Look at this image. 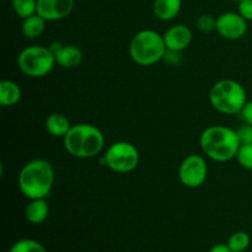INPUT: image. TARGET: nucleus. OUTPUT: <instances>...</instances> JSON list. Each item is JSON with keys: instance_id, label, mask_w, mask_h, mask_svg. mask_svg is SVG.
Masks as SVG:
<instances>
[{"instance_id": "nucleus-1", "label": "nucleus", "mask_w": 252, "mask_h": 252, "mask_svg": "<svg viewBox=\"0 0 252 252\" xmlns=\"http://www.w3.org/2000/svg\"><path fill=\"white\" fill-rule=\"evenodd\" d=\"M19 189L26 198H47L54 185V169L46 159H33L22 166Z\"/></svg>"}, {"instance_id": "nucleus-2", "label": "nucleus", "mask_w": 252, "mask_h": 252, "mask_svg": "<svg viewBox=\"0 0 252 252\" xmlns=\"http://www.w3.org/2000/svg\"><path fill=\"white\" fill-rule=\"evenodd\" d=\"M202 152L213 161L225 162L234 159L240 149L238 133L226 126H211L199 138Z\"/></svg>"}, {"instance_id": "nucleus-3", "label": "nucleus", "mask_w": 252, "mask_h": 252, "mask_svg": "<svg viewBox=\"0 0 252 252\" xmlns=\"http://www.w3.org/2000/svg\"><path fill=\"white\" fill-rule=\"evenodd\" d=\"M64 148L76 159H91L97 157L105 145V135L96 126L78 123L71 126L63 138Z\"/></svg>"}, {"instance_id": "nucleus-4", "label": "nucleus", "mask_w": 252, "mask_h": 252, "mask_svg": "<svg viewBox=\"0 0 252 252\" xmlns=\"http://www.w3.org/2000/svg\"><path fill=\"white\" fill-rule=\"evenodd\" d=\"M164 36L154 30H142L133 36L129 56L140 66H149L164 59L166 54Z\"/></svg>"}, {"instance_id": "nucleus-5", "label": "nucleus", "mask_w": 252, "mask_h": 252, "mask_svg": "<svg viewBox=\"0 0 252 252\" xmlns=\"http://www.w3.org/2000/svg\"><path fill=\"white\" fill-rule=\"evenodd\" d=\"M209 101L218 112L224 115H238L248 102V94L239 81L223 79L212 86Z\"/></svg>"}, {"instance_id": "nucleus-6", "label": "nucleus", "mask_w": 252, "mask_h": 252, "mask_svg": "<svg viewBox=\"0 0 252 252\" xmlns=\"http://www.w3.org/2000/svg\"><path fill=\"white\" fill-rule=\"evenodd\" d=\"M56 57L49 47L30 46L22 49L17 57V65L30 78H43L53 70Z\"/></svg>"}, {"instance_id": "nucleus-7", "label": "nucleus", "mask_w": 252, "mask_h": 252, "mask_svg": "<svg viewBox=\"0 0 252 252\" xmlns=\"http://www.w3.org/2000/svg\"><path fill=\"white\" fill-rule=\"evenodd\" d=\"M139 152L132 143L120 140L108 147L103 155V164L118 174H127L139 165Z\"/></svg>"}, {"instance_id": "nucleus-8", "label": "nucleus", "mask_w": 252, "mask_h": 252, "mask_svg": "<svg viewBox=\"0 0 252 252\" xmlns=\"http://www.w3.org/2000/svg\"><path fill=\"white\" fill-rule=\"evenodd\" d=\"M208 165L202 155L191 154L182 160L179 167V179L184 186L197 189L206 182Z\"/></svg>"}, {"instance_id": "nucleus-9", "label": "nucleus", "mask_w": 252, "mask_h": 252, "mask_svg": "<svg viewBox=\"0 0 252 252\" xmlns=\"http://www.w3.org/2000/svg\"><path fill=\"white\" fill-rule=\"evenodd\" d=\"M216 31L223 38L236 41L243 38L248 32V21L239 12H224L217 17Z\"/></svg>"}, {"instance_id": "nucleus-10", "label": "nucleus", "mask_w": 252, "mask_h": 252, "mask_svg": "<svg viewBox=\"0 0 252 252\" xmlns=\"http://www.w3.org/2000/svg\"><path fill=\"white\" fill-rule=\"evenodd\" d=\"M75 0H37V14L46 21H59L73 12Z\"/></svg>"}, {"instance_id": "nucleus-11", "label": "nucleus", "mask_w": 252, "mask_h": 252, "mask_svg": "<svg viewBox=\"0 0 252 252\" xmlns=\"http://www.w3.org/2000/svg\"><path fill=\"white\" fill-rule=\"evenodd\" d=\"M49 48L56 57L57 64L64 69L78 68L84 61L83 51L74 44H62L59 42H54L49 46Z\"/></svg>"}, {"instance_id": "nucleus-12", "label": "nucleus", "mask_w": 252, "mask_h": 252, "mask_svg": "<svg viewBox=\"0 0 252 252\" xmlns=\"http://www.w3.org/2000/svg\"><path fill=\"white\" fill-rule=\"evenodd\" d=\"M162 36H164L165 46H166L167 51L179 52V53L189 48L192 38H193L191 30L182 24L171 26L166 30V32Z\"/></svg>"}, {"instance_id": "nucleus-13", "label": "nucleus", "mask_w": 252, "mask_h": 252, "mask_svg": "<svg viewBox=\"0 0 252 252\" xmlns=\"http://www.w3.org/2000/svg\"><path fill=\"white\" fill-rule=\"evenodd\" d=\"M182 0H154L153 12L161 21H171L180 14Z\"/></svg>"}, {"instance_id": "nucleus-14", "label": "nucleus", "mask_w": 252, "mask_h": 252, "mask_svg": "<svg viewBox=\"0 0 252 252\" xmlns=\"http://www.w3.org/2000/svg\"><path fill=\"white\" fill-rule=\"evenodd\" d=\"M44 127H46L47 132L53 137L64 138L71 128V123L65 115L54 112L46 118Z\"/></svg>"}, {"instance_id": "nucleus-15", "label": "nucleus", "mask_w": 252, "mask_h": 252, "mask_svg": "<svg viewBox=\"0 0 252 252\" xmlns=\"http://www.w3.org/2000/svg\"><path fill=\"white\" fill-rule=\"evenodd\" d=\"M48 214L49 207L46 198L30 199V203L25 209V217L31 224H42L48 218Z\"/></svg>"}, {"instance_id": "nucleus-16", "label": "nucleus", "mask_w": 252, "mask_h": 252, "mask_svg": "<svg viewBox=\"0 0 252 252\" xmlns=\"http://www.w3.org/2000/svg\"><path fill=\"white\" fill-rule=\"evenodd\" d=\"M22 96L19 84L12 80H2L0 83V105L2 107H11L20 102Z\"/></svg>"}, {"instance_id": "nucleus-17", "label": "nucleus", "mask_w": 252, "mask_h": 252, "mask_svg": "<svg viewBox=\"0 0 252 252\" xmlns=\"http://www.w3.org/2000/svg\"><path fill=\"white\" fill-rule=\"evenodd\" d=\"M46 20L38 14H33L22 21V34L29 39H34L43 33L46 29Z\"/></svg>"}, {"instance_id": "nucleus-18", "label": "nucleus", "mask_w": 252, "mask_h": 252, "mask_svg": "<svg viewBox=\"0 0 252 252\" xmlns=\"http://www.w3.org/2000/svg\"><path fill=\"white\" fill-rule=\"evenodd\" d=\"M12 9L20 19H26L37 12V0H12Z\"/></svg>"}, {"instance_id": "nucleus-19", "label": "nucleus", "mask_w": 252, "mask_h": 252, "mask_svg": "<svg viewBox=\"0 0 252 252\" xmlns=\"http://www.w3.org/2000/svg\"><path fill=\"white\" fill-rule=\"evenodd\" d=\"M250 236H249L248 233H245V231H236V233H234L229 238L226 245L229 246V249L233 252H244L250 246Z\"/></svg>"}, {"instance_id": "nucleus-20", "label": "nucleus", "mask_w": 252, "mask_h": 252, "mask_svg": "<svg viewBox=\"0 0 252 252\" xmlns=\"http://www.w3.org/2000/svg\"><path fill=\"white\" fill-rule=\"evenodd\" d=\"M9 252H47L44 246L32 239H21L10 248Z\"/></svg>"}, {"instance_id": "nucleus-21", "label": "nucleus", "mask_w": 252, "mask_h": 252, "mask_svg": "<svg viewBox=\"0 0 252 252\" xmlns=\"http://www.w3.org/2000/svg\"><path fill=\"white\" fill-rule=\"evenodd\" d=\"M239 164L246 170H251L252 171V143L250 144H243L240 145L238 155H236Z\"/></svg>"}, {"instance_id": "nucleus-22", "label": "nucleus", "mask_w": 252, "mask_h": 252, "mask_svg": "<svg viewBox=\"0 0 252 252\" xmlns=\"http://www.w3.org/2000/svg\"><path fill=\"white\" fill-rule=\"evenodd\" d=\"M196 26L203 33H209L212 31H216L217 19L209 14H203L197 19Z\"/></svg>"}, {"instance_id": "nucleus-23", "label": "nucleus", "mask_w": 252, "mask_h": 252, "mask_svg": "<svg viewBox=\"0 0 252 252\" xmlns=\"http://www.w3.org/2000/svg\"><path fill=\"white\" fill-rule=\"evenodd\" d=\"M236 133H238L239 142H240L241 145L252 143V126L244 123L240 128L236 129Z\"/></svg>"}, {"instance_id": "nucleus-24", "label": "nucleus", "mask_w": 252, "mask_h": 252, "mask_svg": "<svg viewBox=\"0 0 252 252\" xmlns=\"http://www.w3.org/2000/svg\"><path fill=\"white\" fill-rule=\"evenodd\" d=\"M238 4L239 14L248 22L252 21V0H241Z\"/></svg>"}, {"instance_id": "nucleus-25", "label": "nucleus", "mask_w": 252, "mask_h": 252, "mask_svg": "<svg viewBox=\"0 0 252 252\" xmlns=\"http://www.w3.org/2000/svg\"><path fill=\"white\" fill-rule=\"evenodd\" d=\"M241 118L245 123L252 126V101H248L240 112Z\"/></svg>"}, {"instance_id": "nucleus-26", "label": "nucleus", "mask_w": 252, "mask_h": 252, "mask_svg": "<svg viewBox=\"0 0 252 252\" xmlns=\"http://www.w3.org/2000/svg\"><path fill=\"white\" fill-rule=\"evenodd\" d=\"M209 252H233L225 244H217L209 250Z\"/></svg>"}, {"instance_id": "nucleus-27", "label": "nucleus", "mask_w": 252, "mask_h": 252, "mask_svg": "<svg viewBox=\"0 0 252 252\" xmlns=\"http://www.w3.org/2000/svg\"><path fill=\"white\" fill-rule=\"evenodd\" d=\"M231 1H236V2H239V1H241V0H231Z\"/></svg>"}]
</instances>
